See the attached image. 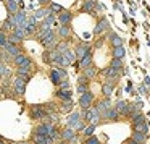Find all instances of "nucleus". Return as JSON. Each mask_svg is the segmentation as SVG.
I'll list each match as a JSON object with an SVG mask.
<instances>
[{
    "label": "nucleus",
    "instance_id": "obj_38",
    "mask_svg": "<svg viewBox=\"0 0 150 144\" xmlns=\"http://www.w3.org/2000/svg\"><path fill=\"white\" fill-rule=\"evenodd\" d=\"M45 16H47V10H44V8H40V10H37V11H36V15H34V18H36V21H37V20H44Z\"/></svg>",
    "mask_w": 150,
    "mask_h": 144
},
{
    "label": "nucleus",
    "instance_id": "obj_32",
    "mask_svg": "<svg viewBox=\"0 0 150 144\" xmlns=\"http://www.w3.org/2000/svg\"><path fill=\"white\" fill-rule=\"evenodd\" d=\"M84 76H86V78H87V79H92V78H94V76H95V66H87V68H84Z\"/></svg>",
    "mask_w": 150,
    "mask_h": 144
},
{
    "label": "nucleus",
    "instance_id": "obj_49",
    "mask_svg": "<svg viewBox=\"0 0 150 144\" xmlns=\"http://www.w3.org/2000/svg\"><path fill=\"white\" fill-rule=\"evenodd\" d=\"M0 97H2V89H0Z\"/></svg>",
    "mask_w": 150,
    "mask_h": 144
},
{
    "label": "nucleus",
    "instance_id": "obj_27",
    "mask_svg": "<svg viewBox=\"0 0 150 144\" xmlns=\"http://www.w3.org/2000/svg\"><path fill=\"white\" fill-rule=\"evenodd\" d=\"M134 131H137V133H142V134H147L149 133V125L144 121V123H137L134 125Z\"/></svg>",
    "mask_w": 150,
    "mask_h": 144
},
{
    "label": "nucleus",
    "instance_id": "obj_40",
    "mask_svg": "<svg viewBox=\"0 0 150 144\" xmlns=\"http://www.w3.org/2000/svg\"><path fill=\"white\" fill-rule=\"evenodd\" d=\"M84 144H100V143H98V138H95V136H89V139L86 141Z\"/></svg>",
    "mask_w": 150,
    "mask_h": 144
},
{
    "label": "nucleus",
    "instance_id": "obj_24",
    "mask_svg": "<svg viewBox=\"0 0 150 144\" xmlns=\"http://www.w3.org/2000/svg\"><path fill=\"white\" fill-rule=\"evenodd\" d=\"M103 75L108 76V79H116L118 76H120V71H116V70H113L111 66H108V68L103 70Z\"/></svg>",
    "mask_w": 150,
    "mask_h": 144
},
{
    "label": "nucleus",
    "instance_id": "obj_45",
    "mask_svg": "<svg viewBox=\"0 0 150 144\" xmlns=\"http://www.w3.org/2000/svg\"><path fill=\"white\" fill-rule=\"evenodd\" d=\"M124 144H137V143H136V141H134V139H127V141H126V143H124Z\"/></svg>",
    "mask_w": 150,
    "mask_h": 144
},
{
    "label": "nucleus",
    "instance_id": "obj_43",
    "mask_svg": "<svg viewBox=\"0 0 150 144\" xmlns=\"http://www.w3.org/2000/svg\"><path fill=\"white\" fill-rule=\"evenodd\" d=\"M58 86H60V89H69V81L68 79H63Z\"/></svg>",
    "mask_w": 150,
    "mask_h": 144
},
{
    "label": "nucleus",
    "instance_id": "obj_46",
    "mask_svg": "<svg viewBox=\"0 0 150 144\" xmlns=\"http://www.w3.org/2000/svg\"><path fill=\"white\" fill-rule=\"evenodd\" d=\"M39 2H40V4H42V5H44V4H49L50 0H39Z\"/></svg>",
    "mask_w": 150,
    "mask_h": 144
},
{
    "label": "nucleus",
    "instance_id": "obj_7",
    "mask_svg": "<svg viewBox=\"0 0 150 144\" xmlns=\"http://www.w3.org/2000/svg\"><path fill=\"white\" fill-rule=\"evenodd\" d=\"M74 53H76V58L81 60V58H84V57L87 55V53H91V47H89V44H87V42H81L78 47H76Z\"/></svg>",
    "mask_w": 150,
    "mask_h": 144
},
{
    "label": "nucleus",
    "instance_id": "obj_2",
    "mask_svg": "<svg viewBox=\"0 0 150 144\" xmlns=\"http://www.w3.org/2000/svg\"><path fill=\"white\" fill-rule=\"evenodd\" d=\"M66 123H68V128H71V130H74V131H76V130H81V128H82L81 113H78V112H73V113L68 117Z\"/></svg>",
    "mask_w": 150,
    "mask_h": 144
},
{
    "label": "nucleus",
    "instance_id": "obj_31",
    "mask_svg": "<svg viewBox=\"0 0 150 144\" xmlns=\"http://www.w3.org/2000/svg\"><path fill=\"white\" fill-rule=\"evenodd\" d=\"M113 89H115V86H113V84H108V83L102 86V91H103V96H105V97H110L111 92H113Z\"/></svg>",
    "mask_w": 150,
    "mask_h": 144
},
{
    "label": "nucleus",
    "instance_id": "obj_9",
    "mask_svg": "<svg viewBox=\"0 0 150 144\" xmlns=\"http://www.w3.org/2000/svg\"><path fill=\"white\" fill-rule=\"evenodd\" d=\"M40 44H42L44 47H47V49H53V47L57 46V36H55V33H53V31H50V33L47 34L42 41H40Z\"/></svg>",
    "mask_w": 150,
    "mask_h": 144
},
{
    "label": "nucleus",
    "instance_id": "obj_5",
    "mask_svg": "<svg viewBox=\"0 0 150 144\" xmlns=\"http://www.w3.org/2000/svg\"><path fill=\"white\" fill-rule=\"evenodd\" d=\"M31 117H33V120L47 118V110L44 108V105H33V108H31Z\"/></svg>",
    "mask_w": 150,
    "mask_h": 144
},
{
    "label": "nucleus",
    "instance_id": "obj_42",
    "mask_svg": "<svg viewBox=\"0 0 150 144\" xmlns=\"http://www.w3.org/2000/svg\"><path fill=\"white\" fill-rule=\"evenodd\" d=\"M78 92H79V94L87 92V84H78Z\"/></svg>",
    "mask_w": 150,
    "mask_h": 144
},
{
    "label": "nucleus",
    "instance_id": "obj_20",
    "mask_svg": "<svg viewBox=\"0 0 150 144\" xmlns=\"http://www.w3.org/2000/svg\"><path fill=\"white\" fill-rule=\"evenodd\" d=\"M108 37H110V42H111V46H113V47H121V46H123V39H121L116 33H110V36H108Z\"/></svg>",
    "mask_w": 150,
    "mask_h": 144
},
{
    "label": "nucleus",
    "instance_id": "obj_12",
    "mask_svg": "<svg viewBox=\"0 0 150 144\" xmlns=\"http://www.w3.org/2000/svg\"><path fill=\"white\" fill-rule=\"evenodd\" d=\"M31 68H33V60L29 58L26 63H23L21 66H18V68H16V73H18V75H21V76H24V75H29Z\"/></svg>",
    "mask_w": 150,
    "mask_h": 144
},
{
    "label": "nucleus",
    "instance_id": "obj_39",
    "mask_svg": "<svg viewBox=\"0 0 150 144\" xmlns=\"http://www.w3.org/2000/svg\"><path fill=\"white\" fill-rule=\"evenodd\" d=\"M8 42V37H7V34L4 33V31H0V46L2 47H5V44Z\"/></svg>",
    "mask_w": 150,
    "mask_h": 144
},
{
    "label": "nucleus",
    "instance_id": "obj_8",
    "mask_svg": "<svg viewBox=\"0 0 150 144\" xmlns=\"http://www.w3.org/2000/svg\"><path fill=\"white\" fill-rule=\"evenodd\" d=\"M24 33H26V36H29V34H34L37 31V21L34 16H28V21L26 24H24Z\"/></svg>",
    "mask_w": 150,
    "mask_h": 144
},
{
    "label": "nucleus",
    "instance_id": "obj_33",
    "mask_svg": "<svg viewBox=\"0 0 150 144\" xmlns=\"http://www.w3.org/2000/svg\"><path fill=\"white\" fill-rule=\"evenodd\" d=\"M111 68L116 70V71H121V68H123V60H118V58H113L111 60Z\"/></svg>",
    "mask_w": 150,
    "mask_h": 144
},
{
    "label": "nucleus",
    "instance_id": "obj_1",
    "mask_svg": "<svg viewBox=\"0 0 150 144\" xmlns=\"http://www.w3.org/2000/svg\"><path fill=\"white\" fill-rule=\"evenodd\" d=\"M28 81H29V75H24V76L18 75L16 78L13 79V89H15V92H16L18 96H23L24 94Z\"/></svg>",
    "mask_w": 150,
    "mask_h": 144
},
{
    "label": "nucleus",
    "instance_id": "obj_11",
    "mask_svg": "<svg viewBox=\"0 0 150 144\" xmlns=\"http://www.w3.org/2000/svg\"><path fill=\"white\" fill-rule=\"evenodd\" d=\"M115 110L118 112V115H127V112H129V102L118 101V104L115 105Z\"/></svg>",
    "mask_w": 150,
    "mask_h": 144
},
{
    "label": "nucleus",
    "instance_id": "obj_44",
    "mask_svg": "<svg viewBox=\"0 0 150 144\" xmlns=\"http://www.w3.org/2000/svg\"><path fill=\"white\" fill-rule=\"evenodd\" d=\"M79 84H87V78H86L84 75L79 76Z\"/></svg>",
    "mask_w": 150,
    "mask_h": 144
},
{
    "label": "nucleus",
    "instance_id": "obj_48",
    "mask_svg": "<svg viewBox=\"0 0 150 144\" xmlns=\"http://www.w3.org/2000/svg\"><path fill=\"white\" fill-rule=\"evenodd\" d=\"M2 60H4V53H0V63H2Z\"/></svg>",
    "mask_w": 150,
    "mask_h": 144
},
{
    "label": "nucleus",
    "instance_id": "obj_21",
    "mask_svg": "<svg viewBox=\"0 0 150 144\" xmlns=\"http://www.w3.org/2000/svg\"><path fill=\"white\" fill-rule=\"evenodd\" d=\"M34 143L36 144H53V139L50 136H37V134H34Z\"/></svg>",
    "mask_w": 150,
    "mask_h": 144
},
{
    "label": "nucleus",
    "instance_id": "obj_16",
    "mask_svg": "<svg viewBox=\"0 0 150 144\" xmlns=\"http://www.w3.org/2000/svg\"><path fill=\"white\" fill-rule=\"evenodd\" d=\"M107 29H108V21L105 20V18H102V20L97 23V26H95L94 34H102L103 31H107Z\"/></svg>",
    "mask_w": 150,
    "mask_h": 144
},
{
    "label": "nucleus",
    "instance_id": "obj_41",
    "mask_svg": "<svg viewBox=\"0 0 150 144\" xmlns=\"http://www.w3.org/2000/svg\"><path fill=\"white\" fill-rule=\"evenodd\" d=\"M50 10H52V11H58V13H60V11H63V8H62V5H58V4H52V5H50Z\"/></svg>",
    "mask_w": 150,
    "mask_h": 144
},
{
    "label": "nucleus",
    "instance_id": "obj_30",
    "mask_svg": "<svg viewBox=\"0 0 150 144\" xmlns=\"http://www.w3.org/2000/svg\"><path fill=\"white\" fill-rule=\"evenodd\" d=\"M13 60H15V65H16V66H21L23 63H26L29 58H28V57L24 55V53H20V55H16Z\"/></svg>",
    "mask_w": 150,
    "mask_h": 144
},
{
    "label": "nucleus",
    "instance_id": "obj_4",
    "mask_svg": "<svg viewBox=\"0 0 150 144\" xmlns=\"http://www.w3.org/2000/svg\"><path fill=\"white\" fill-rule=\"evenodd\" d=\"M74 60H76L74 50L68 49L65 52H62V63H60V66H69L71 63H74Z\"/></svg>",
    "mask_w": 150,
    "mask_h": 144
},
{
    "label": "nucleus",
    "instance_id": "obj_34",
    "mask_svg": "<svg viewBox=\"0 0 150 144\" xmlns=\"http://www.w3.org/2000/svg\"><path fill=\"white\" fill-rule=\"evenodd\" d=\"M13 34H15V36H16L20 41H23L24 37H26V33H24L23 28H15V29H13Z\"/></svg>",
    "mask_w": 150,
    "mask_h": 144
},
{
    "label": "nucleus",
    "instance_id": "obj_10",
    "mask_svg": "<svg viewBox=\"0 0 150 144\" xmlns=\"http://www.w3.org/2000/svg\"><path fill=\"white\" fill-rule=\"evenodd\" d=\"M52 126H53L52 123H42L36 128V133L34 134H37V136H49V131L52 130Z\"/></svg>",
    "mask_w": 150,
    "mask_h": 144
},
{
    "label": "nucleus",
    "instance_id": "obj_25",
    "mask_svg": "<svg viewBox=\"0 0 150 144\" xmlns=\"http://www.w3.org/2000/svg\"><path fill=\"white\" fill-rule=\"evenodd\" d=\"M91 65H92V53H87L84 58L79 60V66H81V68H87V66H91Z\"/></svg>",
    "mask_w": 150,
    "mask_h": 144
},
{
    "label": "nucleus",
    "instance_id": "obj_18",
    "mask_svg": "<svg viewBox=\"0 0 150 144\" xmlns=\"http://www.w3.org/2000/svg\"><path fill=\"white\" fill-rule=\"evenodd\" d=\"M57 97L63 99V101H71L73 92L69 91V89H58V91H57Z\"/></svg>",
    "mask_w": 150,
    "mask_h": 144
},
{
    "label": "nucleus",
    "instance_id": "obj_15",
    "mask_svg": "<svg viewBox=\"0 0 150 144\" xmlns=\"http://www.w3.org/2000/svg\"><path fill=\"white\" fill-rule=\"evenodd\" d=\"M62 139L63 141H73L76 139V131L71 130V128H66V130L62 131Z\"/></svg>",
    "mask_w": 150,
    "mask_h": 144
},
{
    "label": "nucleus",
    "instance_id": "obj_6",
    "mask_svg": "<svg viewBox=\"0 0 150 144\" xmlns=\"http://www.w3.org/2000/svg\"><path fill=\"white\" fill-rule=\"evenodd\" d=\"M92 102H94V94L92 92H84V94H81V97H79V105H81L82 108H89L92 105Z\"/></svg>",
    "mask_w": 150,
    "mask_h": 144
},
{
    "label": "nucleus",
    "instance_id": "obj_50",
    "mask_svg": "<svg viewBox=\"0 0 150 144\" xmlns=\"http://www.w3.org/2000/svg\"><path fill=\"white\" fill-rule=\"evenodd\" d=\"M62 144H66V143H65V141H63V143H62Z\"/></svg>",
    "mask_w": 150,
    "mask_h": 144
},
{
    "label": "nucleus",
    "instance_id": "obj_37",
    "mask_svg": "<svg viewBox=\"0 0 150 144\" xmlns=\"http://www.w3.org/2000/svg\"><path fill=\"white\" fill-rule=\"evenodd\" d=\"M95 126H97V125H89L87 128H84V130H82V133H84V136H92V134H94V130H95Z\"/></svg>",
    "mask_w": 150,
    "mask_h": 144
},
{
    "label": "nucleus",
    "instance_id": "obj_13",
    "mask_svg": "<svg viewBox=\"0 0 150 144\" xmlns=\"http://www.w3.org/2000/svg\"><path fill=\"white\" fill-rule=\"evenodd\" d=\"M4 49H5V52H7L10 57H13V58H15L16 55H20V53H21L16 44H10V42H7V44H5V47H4Z\"/></svg>",
    "mask_w": 150,
    "mask_h": 144
},
{
    "label": "nucleus",
    "instance_id": "obj_17",
    "mask_svg": "<svg viewBox=\"0 0 150 144\" xmlns=\"http://www.w3.org/2000/svg\"><path fill=\"white\" fill-rule=\"evenodd\" d=\"M111 107V101H110V99H105V101H102V102H98V105H97V107H95V108H97V110H98V113H103V112H107L108 110V108H110Z\"/></svg>",
    "mask_w": 150,
    "mask_h": 144
},
{
    "label": "nucleus",
    "instance_id": "obj_3",
    "mask_svg": "<svg viewBox=\"0 0 150 144\" xmlns=\"http://www.w3.org/2000/svg\"><path fill=\"white\" fill-rule=\"evenodd\" d=\"M86 117V120L91 121V125H97L98 120H100V113H98V110L95 107H89L84 110V113H82Z\"/></svg>",
    "mask_w": 150,
    "mask_h": 144
},
{
    "label": "nucleus",
    "instance_id": "obj_28",
    "mask_svg": "<svg viewBox=\"0 0 150 144\" xmlns=\"http://www.w3.org/2000/svg\"><path fill=\"white\" fill-rule=\"evenodd\" d=\"M58 34H60V37H68L69 34H71V28H69L68 24H62V26L58 28Z\"/></svg>",
    "mask_w": 150,
    "mask_h": 144
},
{
    "label": "nucleus",
    "instance_id": "obj_19",
    "mask_svg": "<svg viewBox=\"0 0 150 144\" xmlns=\"http://www.w3.org/2000/svg\"><path fill=\"white\" fill-rule=\"evenodd\" d=\"M100 117L107 118V120H116V118H118V112L115 110V107H110L107 112H103V113H102Z\"/></svg>",
    "mask_w": 150,
    "mask_h": 144
},
{
    "label": "nucleus",
    "instance_id": "obj_26",
    "mask_svg": "<svg viewBox=\"0 0 150 144\" xmlns=\"http://www.w3.org/2000/svg\"><path fill=\"white\" fill-rule=\"evenodd\" d=\"M7 8H8V13L13 15L18 11V2L16 0H7Z\"/></svg>",
    "mask_w": 150,
    "mask_h": 144
},
{
    "label": "nucleus",
    "instance_id": "obj_23",
    "mask_svg": "<svg viewBox=\"0 0 150 144\" xmlns=\"http://www.w3.org/2000/svg\"><path fill=\"white\" fill-rule=\"evenodd\" d=\"M82 10L87 11V13L94 15V10H95V2L94 0H86L84 5H82Z\"/></svg>",
    "mask_w": 150,
    "mask_h": 144
},
{
    "label": "nucleus",
    "instance_id": "obj_35",
    "mask_svg": "<svg viewBox=\"0 0 150 144\" xmlns=\"http://www.w3.org/2000/svg\"><path fill=\"white\" fill-rule=\"evenodd\" d=\"M69 110H73V102L71 101H65L63 105L60 107V112H69Z\"/></svg>",
    "mask_w": 150,
    "mask_h": 144
},
{
    "label": "nucleus",
    "instance_id": "obj_29",
    "mask_svg": "<svg viewBox=\"0 0 150 144\" xmlns=\"http://www.w3.org/2000/svg\"><path fill=\"white\" fill-rule=\"evenodd\" d=\"M131 139H134L137 144H144V143H145V139H147V134H142V133L134 131V134H132V138H131Z\"/></svg>",
    "mask_w": 150,
    "mask_h": 144
},
{
    "label": "nucleus",
    "instance_id": "obj_47",
    "mask_svg": "<svg viewBox=\"0 0 150 144\" xmlns=\"http://www.w3.org/2000/svg\"><path fill=\"white\" fill-rule=\"evenodd\" d=\"M0 144H7V143H5V139H4L2 136H0Z\"/></svg>",
    "mask_w": 150,
    "mask_h": 144
},
{
    "label": "nucleus",
    "instance_id": "obj_22",
    "mask_svg": "<svg viewBox=\"0 0 150 144\" xmlns=\"http://www.w3.org/2000/svg\"><path fill=\"white\" fill-rule=\"evenodd\" d=\"M113 58H118V60H123V57L126 55V49H124V46H121V47H115L113 49Z\"/></svg>",
    "mask_w": 150,
    "mask_h": 144
},
{
    "label": "nucleus",
    "instance_id": "obj_36",
    "mask_svg": "<svg viewBox=\"0 0 150 144\" xmlns=\"http://www.w3.org/2000/svg\"><path fill=\"white\" fill-rule=\"evenodd\" d=\"M145 121V117H144L142 113H136V115H132V123L134 125H137V123H144Z\"/></svg>",
    "mask_w": 150,
    "mask_h": 144
},
{
    "label": "nucleus",
    "instance_id": "obj_14",
    "mask_svg": "<svg viewBox=\"0 0 150 144\" xmlns=\"http://www.w3.org/2000/svg\"><path fill=\"white\" fill-rule=\"evenodd\" d=\"M71 18H73V15H71V11H68V10L60 11V15H58V21H60V24H69Z\"/></svg>",
    "mask_w": 150,
    "mask_h": 144
}]
</instances>
